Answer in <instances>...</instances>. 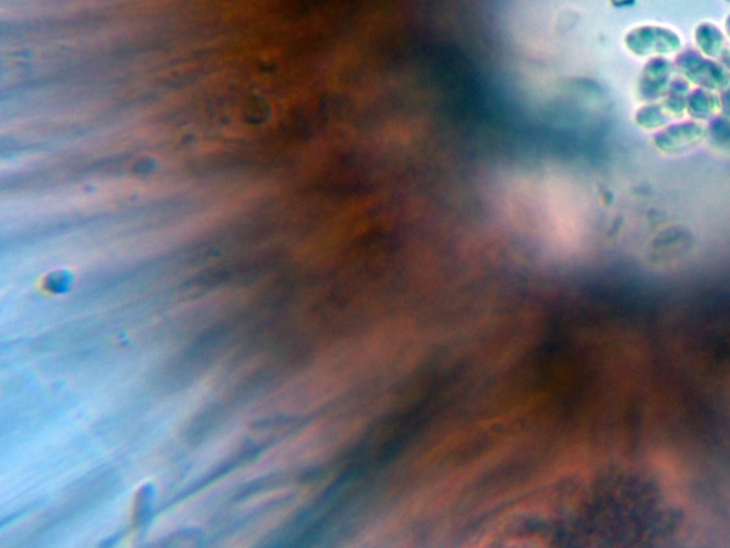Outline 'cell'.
Here are the masks:
<instances>
[{
	"label": "cell",
	"mask_w": 730,
	"mask_h": 548,
	"mask_svg": "<svg viewBox=\"0 0 730 548\" xmlns=\"http://www.w3.org/2000/svg\"><path fill=\"white\" fill-rule=\"evenodd\" d=\"M676 68L681 70L689 82L701 86L702 89L722 90L730 86V70L726 69L716 60L706 58L701 53L688 52L678 56L675 62Z\"/></svg>",
	"instance_id": "1"
},
{
	"label": "cell",
	"mask_w": 730,
	"mask_h": 548,
	"mask_svg": "<svg viewBox=\"0 0 730 548\" xmlns=\"http://www.w3.org/2000/svg\"><path fill=\"white\" fill-rule=\"evenodd\" d=\"M626 48L641 58H662L682 49L678 33L659 26H641L631 30L625 38Z\"/></svg>",
	"instance_id": "2"
},
{
	"label": "cell",
	"mask_w": 730,
	"mask_h": 548,
	"mask_svg": "<svg viewBox=\"0 0 730 548\" xmlns=\"http://www.w3.org/2000/svg\"><path fill=\"white\" fill-rule=\"evenodd\" d=\"M706 137V129L696 122L676 123L666 126L654 137L655 146L663 153L678 155L701 145Z\"/></svg>",
	"instance_id": "3"
},
{
	"label": "cell",
	"mask_w": 730,
	"mask_h": 548,
	"mask_svg": "<svg viewBox=\"0 0 730 548\" xmlns=\"http://www.w3.org/2000/svg\"><path fill=\"white\" fill-rule=\"evenodd\" d=\"M675 72V65L668 59L654 58L642 70L638 82V93L644 100L661 98L668 92L671 79Z\"/></svg>",
	"instance_id": "4"
},
{
	"label": "cell",
	"mask_w": 730,
	"mask_h": 548,
	"mask_svg": "<svg viewBox=\"0 0 730 548\" xmlns=\"http://www.w3.org/2000/svg\"><path fill=\"white\" fill-rule=\"evenodd\" d=\"M686 110V96L673 93L663 103H649L636 112V123L644 129H658L668 125L672 119L681 118Z\"/></svg>",
	"instance_id": "5"
},
{
	"label": "cell",
	"mask_w": 730,
	"mask_h": 548,
	"mask_svg": "<svg viewBox=\"0 0 730 548\" xmlns=\"http://www.w3.org/2000/svg\"><path fill=\"white\" fill-rule=\"evenodd\" d=\"M695 40L703 56L716 60L730 70V45L721 30L712 23H702L695 30Z\"/></svg>",
	"instance_id": "6"
},
{
	"label": "cell",
	"mask_w": 730,
	"mask_h": 548,
	"mask_svg": "<svg viewBox=\"0 0 730 548\" xmlns=\"http://www.w3.org/2000/svg\"><path fill=\"white\" fill-rule=\"evenodd\" d=\"M721 109V98L712 93V90H693L686 98V112L695 119H711Z\"/></svg>",
	"instance_id": "7"
},
{
	"label": "cell",
	"mask_w": 730,
	"mask_h": 548,
	"mask_svg": "<svg viewBox=\"0 0 730 548\" xmlns=\"http://www.w3.org/2000/svg\"><path fill=\"white\" fill-rule=\"evenodd\" d=\"M722 112L725 113L726 116H729L730 118V89L726 90L725 93H723L722 99Z\"/></svg>",
	"instance_id": "8"
},
{
	"label": "cell",
	"mask_w": 730,
	"mask_h": 548,
	"mask_svg": "<svg viewBox=\"0 0 730 548\" xmlns=\"http://www.w3.org/2000/svg\"><path fill=\"white\" fill-rule=\"evenodd\" d=\"M726 29H728V33L730 36V16H729L728 20H726Z\"/></svg>",
	"instance_id": "9"
},
{
	"label": "cell",
	"mask_w": 730,
	"mask_h": 548,
	"mask_svg": "<svg viewBox=\"0 0 730 548\" xmlns=\"http://www.w3.org/2000/svg\"><path fill=\"white\" fill-rule=\"evenodd\" d=\"M726 2H729L730 3V0H726Z\"/></svg>",
	"instance_id": "10"
}]
</instances>
